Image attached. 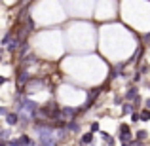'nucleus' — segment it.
I'll use <instances>...</instances> for the list:
<instances>
[{"instance_id":"nucleus-1","label":"nucleus","mask_w":150,"mask_h":146,"mask_svg":"<svg viewBox=\"0 0 150 146\" xmlns=\"http://www.w3.org/2000/svg\"><path fill=\"white\" fill-rule=\"evenodd\" d=\"M129 139H131V133H129V127H127V125H120V140L125 144Z\"/></svg>"},{"instance_id":"nucleus-2","label":"nucleus","mask_w":150,"mask_h":146,"mask_svg":"<svg viewBox=\"0 0 150 146\" xmlns=\"http://www.w3.org/2000/svg\"><path fill=\"white\" fill-rule=\"evenodd\" d=\"M27 78H29V76H27V72L23 70V72L19 74V80H17V87H19V89H23V84H25V80H27Z\"/></svg>"},{"instance_id":"nucleus-3","label":"nucleus","mask_w":150,"mask_h":146,"mask_svg":"<svg viewBox=\"0 0 150 146\" xmlns=\"http://www.w3.org/2000/svg\"><path fill=\"white\" fill-rule=\"evenodd\" d=\"M101 137H103V140H105V142L108 144V146H114V139L108 135V133H105V131H103V133H101Z\"/></svg>"},{"instance_id":"nucleus-4","label":"nucleus","mask_w":150,"mask_h":146,"mask_svg":"<svg viewBox=\"0 0 150 146\" xmlns=\"http://www.w3.org/2000/svg\"><path fill=\"white\" fill-rule=\"evenodd\" d=\"M97 95H99V89H93V91H91V95L88 97V102H86V106H89V104H91V102L95 101V97H97Z\"/></svg>"},{"instance_id":"nucleus-5","label":"nucleus","mask_w":150,"mask_h":146,"mask_svg":"<svg viewBox=\"0 0 150 146\" xmlns=\"http://www.w3.org/2000/svg\"><path fill=\"white\" fill-rule=\"evenodd\" d=\"M6 44H8V42H6ZM17 44H19V40H17V38H13V40L8 44V51H15V49H17Z\"/></svg>"},{"instance_id":"nucleus-6","label":"nucleus","mask_w":150,"mask_h":146,"mask_svg":"<svg viewBox=\"0 0 150 146\" xmlns=\"http://www.w3.org/2000/svg\"><path fill=\"white\" fill-rule=\"evenodd\" d=\"M19 146H33V140H30L29 137H21V139H19Z\"/></svg>"},{"instance_id":"nucleus-7","label":"nucleus","mask_w":150,"mask_h":146,"mask_svg":"<svg viewBox=\"0 0 150 146\" xmlns=\"http://www.w3.org/2000/svg\"><path fill=\"white\" fill-rule=\"evenodd\" d=\"M17 120H19L17 114H8V123H10V125H15V123H17Z\"/></svg>"},{"instance_id":"nucleus-8","label":"nucleus","mask_w":150,"mask_h":146,"mask_svg":"<svg viewBox=\"0 0 150 146\" xmlns=\"http://www.w3.org/2000/svg\"><path fill=\"white\" fill-rule=\"evenodd\" d=\"M61 114H63V116H74V114H76V110H72V108H63Z\"/></svg>"},{"instance_id":"nucleus-9","label":"nucleus","mask_w":150,"mask_h":146,"mask_svg":"<svg viewBox=\"0 0 150 146\" xmlns=\"http://www.w3.org/2000/svg\"><path fill=\"white\" fill-rule=\"evenodd\" d=\"M69 131L78 133V131H80V125H78V123H74V121H70V123H69Z\"/></svg>"},{"instance_id":"nucleus-10","label":"nucleus","mask_w":150,"mask_h":146,"mask_svg":"<svg viewBox=\"0 0 150 146\" xmlns=\"http://www.w3.org/2000/svg\"><path fill=\"white\" fill-rule=\"evenodd\" d=\"M91 140H93V135H91V133H88V135H84L82 142H84V144H91Z\"/></svg>"},{"instance_id":"nucleus-11","label":"nucleus","mask_w":150,"mask_h":146,"mask_svg":"<svg viewBox=\"0 0 150 146\" xmlns=\"http://www.w3.org/2000/svg\"><path fill=\"white\" fill-rule=\"evenodd\" d=\"M141 120L143 121H146V120H150V110H143V112H141Z\"/></svg>"},{"instance_id":"nucleus-12","label":"nucleus","mask_w":150,"mask_h":146,"mask_svg":"<svg viewBox=\"0 0 150 146\" xmlns=\"http://www.w3.org/2000/svg\"><path fill=\"white\" fill-rule=\"evenodd\" d=\"M55 135H57V137H55V139H59V140L67 139V131H65V129H61V131H57V133H55Z\"/></svg>"},{"instance_id":"nucleus-13","label":"nucleus","mask_w":150,"mask_h":146,"mask_svg":"<svg viewBox=\"0 0 150 146\" xmlns=\"http://www.w3.org/2000/svg\"><path fill=\"white\" fill-rule=\"evenodd\" d=\"M137 97V89H129L127 91V99H135Z\"/></svg>"},{"instance_id":"nucleus-14","label":"nucleus","mask_w":150,"mask_h":146,"mask_svg":"<svg viewBox=\"0 0 150 146\" xmlns=\"http://www.w3.org/2000/svg\"><path fill=\"white\" fill-rule=\"evenodd\" d=\"M137 139H139V140H144V139H146V131H139V133H137Z\"/></svg>"},{"instance_id":"nucleus-15","label":"nucleus","mask_w":150,"mask_h":146,"mask_svg":"<svg viewBox=\"0 0 150 146\" xmlns=\"http://www.w3.org/2000/svg\"><path fill=\"white\" fill-rule=\"evenodd\" d=\"M124 112H125V114H127V112H133V106H131V104H125V106H124Z\"/></svg>"},{"instance_id":"nucleus-16","label":"nucleus","mask_w":150,"mask_h":146,"mask_svg":"<svg viewBox=\"0 0 150 146\" xmlns=\"http://www.w3.org/2000/svg\"><path fill=\"white\" fill-rule=\"evenodd\" d=\"M8 146H19V140H10Z\"/></svg>"},{"instance_id":"nucleus-17","label":"nucleus","mask_w":150,"mask_h":146,"mask_svg":"<svg viewBox=\"0 0 150 146\" xmlns=\"http://www.w3.org/2000/svg\"><path fill=\"white\" fill-rule=\"evenodd\" d=\"M0 135H2V139H8V137H10V131H2Z\"/></svg>"},{"instance_id":"nucleus-18","label":"nucleus","mask_w":150,"mask_h":146,"mask_svg":"<svg viewBox=\"0 0 150 146\" xmlns=\"http://www.w3.org/2000/svg\"><path fill=\"white\" fill-rule=\"evenodd\" d=\"M131 120H133V121H137V120H139V114L133 112V114H131Z\"/></svg>"},{"instance_id":"nucleus-19","label":"nucleus","mask_w":150,"mask_h":146,"mask_svg":"<svg viewBox=\"0 0 150 146\" xmlns=\"http://www.w3.org/2000/svg\"><path fill=\"white\" fill-rule=\"evenodd\" d=\"M4 82H6V78H2V76H0V85H2Z\"/></svg>"},{"instance_id":"nucleus-20","label":"nucleus","mask_w":150,"mask_h":146,"mask_svg":"<svg viewBox=\"0 0 150 146\" xmlns=\"http://www.w3.org/2000/svg\"><path fill=\"white\" fill-rule=\"evenodd\" d=\"M0 114H6V110H4V108H2V106H0Z\"/></svg>"},{"instance_id":"nucleus-21","label":"nucleus","mask_w":150,"mask_h":146,"mask_svg":"<svg viewBox=\"0 0 150 146\" xmlns=\"http://www.w3.org/2000/svg\"><path fill=\"white\" fill-rule=\"evenodd\" d=\"M146 106H148V108H150V99H146Z\"/></svg>"},{"instance_id":"nucleus-22","label":"nucleus","mask_w":150,"mask_h":146,"mask_svg":"<svg viewBox=\"0 0 150 146\" xmlns=\"http://www.w3.org/2000/svg\"><path fill=\"white\" fill-rule=\"evenodd\" d=\"M0 133H2V129H0Z\"/></svg>"}]
</instances>
